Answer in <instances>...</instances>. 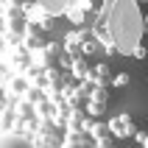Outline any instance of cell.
<instances>
[{"label":"cell","instance_id":"obj_1","mask_svg":"<svg viewBox=\"0 0 148 148\" xmlns=\"http://www.w3.org/2000/svg\"><path fill=\"white\" fill-rule=\"evenodd\" d=\"M0 148H34V145L25 140V137H20V134L0 132Z\"/></svg>","mask_w":148,"mask_h":148}]
</instances>
